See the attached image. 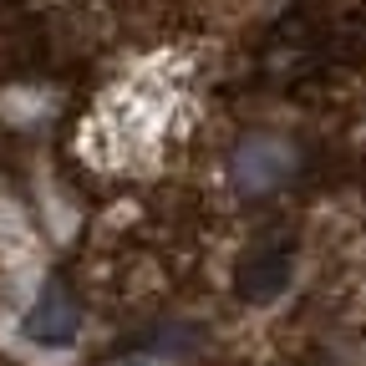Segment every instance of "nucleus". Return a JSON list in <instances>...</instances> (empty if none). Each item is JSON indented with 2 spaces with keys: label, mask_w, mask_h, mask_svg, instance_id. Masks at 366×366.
Wrapping results in <instances>:
<instances>
[{
  "label": "nucleus",
  "mask_w": 366,
  "mask_h": 366,
  "mask_svg": "<svg viewBox=\"0 0 366 366\" xmlns=\"http://www.w3.org/2000/svg\"><path fill=\"white\" fill-rule=\"evenodd\" d=\"M290 168H295V158H290L285 143H274V137H254V143H244V153L234 163V178H239V189L259 194V189H274Z\"/></svg>",
  "instance_id": "obj_1"
},
{
  "label": "nucleus",
  "mask_w": 366,
  "mask_h": 366,
  "mask_svg": "<svg viewBox=\"0 0 366 366\" xmlns=\"http://www.w3.org/2000/svg\"><path fill=\"white\" fill-rule=\"evenodd\" d=\"M26 336H36V341H46V346L71 341V336H76V305L51 285V290L36 300V310H31V320H26Z\"/></svg>",
  "instance_id": "obj_2"
},
{
  "label": "nucleus",
  "mask_w": 366,
  "mask_h": 366,
  "mask_svg": "<svg viewBox=\"0 0 366 366\" xmlns=\"http://www.w3.org/2000/svg\"><path fill=\"white\" fill-rule=\"evenodd\" d=\"M285 274H290V259L280 254V249H264V254H254L249 264H244V290L254 295V300H264V295H274L285 285Z\"/></svg>",
  "instance_id": "obj_3"
}]
</instances>
